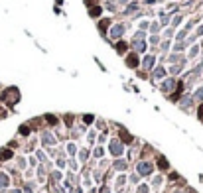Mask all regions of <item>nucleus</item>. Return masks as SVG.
Here are the masks:
<instances>
[{"label": "nucleus", "mask_w": 203, "mask_h": 193, "mask_svg": "<svg viewBox=\"0 0 203 193\" xmlns=\"http://www.w3.org/2000/svg\"><path fill=\"white\" fill-rule=\"evenodd\" d=\"M136 170H138V174H140V175H148L152 170H154V165H152V164H148V162H142V164H138V168H136Z\"/></svg>", "instance_id": "obj_1"}, {"label": "nucleus", "mask_w": 203, "mask_h": 193, "mask_svg": "<svg viewBox=\"0 0 203 193\" xmlns=\"http://www.w3.org/2000/svg\"><path fill=\"white\" fill-rule=\"evenodd\" d=\"M110 152H113L114 156H120V154H122V146H120V142H118V140L110 142Z\"/></svg>", "instance_id": "obj_2"}, {"label": "nucleus", "mask_w": 203, "mask_h": 193, "mask_svg": "<svg viewBox=\"0 0 203 193\" xmlns=\"http://www.w3.org/2000/svg\"><path fill=\"white\" fill-rule=\"evenodd\" d=\"M122 32H124L122 24H118V26H114V28H113V38H118V36H120Z\"/></svg>", "instance_id": "obj_3"}, {"label": "nucleus", "mask_w": 203, "mask_h": 193, "mask_svg": "<svg viewBox=\"0 0 203 193\" xmlns=\"http://www.w3.org/2000/svg\"><path fill=\"white\" fill-rule=\"evenodd\" d=\"M126 65H128V67H136V65H138V57H136V55H130V57L126 59Z\"/></svg>", "instance_id": "obj_4"}, {"label": "nucleus", "mask_w": 203, "mask_h": 193, "mask_svg": "<svg viewBox=\"0 0 203 193\" xmlns=\"http://www.w3.org/2000/svg\"><path fill=\"white\" fill-rule=\"evenodd\" d=\"M8 158H12V152L10 150H2L0 152V160H8Z\"/></svg>", "instance_id": "obj_5"}, {"label": "nucleus", "mask_w": 203, "mask_h": 193, "mask_svg": "<svg viewBox=\"0 0 203 193\" xmlns=\"http://www.w3.org/2000/svg\"><path fill=\"white\" fill-rule=\"evenodd\" d=\"M89 14H91V16H99V14H101V8H99V6H93V8L89 10Z\"/></svg>", "instance_id": "obj_6"}, {"label": "nucleus", "mask_w": 203, "mask_h": 193, "mask_svg": "<svg viewBox=\"0 0 203 193\" xmlns=\"http://www.w3.org/2000/svg\"><path fill=\"white\" fill-rule=\"evenodd\" d=\"M164 89H166V91H172V89H174V81H172V79L166 81V83H164Z\"/></svg>", "instance_id": "obj_7"}, {"label": "nucleus", "mask_w": 203, "mask_h": 193, "mask_svg": "<svg viewBox=\"0 0 203 193\" xmlns=\"http://www.w3.org/2000/svg\"><path fill=\"white\" fill-rule=\"evenodd\" d=\"M158 165H160L162 170H168V162H166L164 158H160V160H158Z\"/></svg>", "instance_id": "obj_8"}, {"label": "nucleus", "mask_w": 203, "mask_h": 193, "mask_svg": "<svg viewBox=\"0 0 203 193\" xmlns=\"http://www.w3.org/2000/svg\"><path fill=\"white\" fill-rule=\"evenodd\" d=\"M8 185V177L6 175H0V187H6Z\"/></svg>", "instance_id": "obj_9"}, {"label": "nucleus", "mask_w": 203, "mask_h": 193, "mask_svg": "<svg viewBox=\"0 0 203 193\" xmlns=\"http://www.w3.org/2000/svg\"><path fill=\"white\" fill-rule=\"evenodd\" d=\"M120 138H124V142H132V136H128L126 132H120Z\"/></svg>", "instance_id": "obj_10"}, {"label": "nucleus", "mask_w": 203, "mask_h": 193, "mask_svg": "<svg viewBox=\"0 0 203 193\" xmlns=\"http://www.w3.org/2000/svg\"><path fill=\"white\" fill-rule=\"evenodd\" d=\"M164 73H166V71L162 69V67H158V69L154 71V75H156V77H164Z\"/></svg>", "instance_id": "obj_11"}, {"label": "nucleus", "mask_w": 203, "mask_h": 193, "mask_svg": "<svg viewBox=\"0 0 203 193\" xmlns=\"http://www.w3.org/2000/svg\"><path fill=\"white\" fill-rule=\"evenodd\" d=\"M114 168H116V170H124V168H126V164H124V162H116V164H114Z\"/></svg>", "instance_id": "obj_12"}, {"label": "nucleus", "mask_w": 203, "mask_h": 193, "mask_svg": "<svg viewBox=\"0 0 203 193\" xmlns=\"http://www.w3.org/2000/svg\"><path fill=\"white\" fill-rule=\"evenodd\" d=\"M152 63H154V57H152V55H150V57H146V61H144V65H146V67H150Z\"/></svg>", "instance_id": "obj_13"}, {"label": "nucleus", "mask_w": 203, "mask_h": 193, "mask_svg": "<svg viewBox=\"0 0 203 193\" xmlns=\"http://www.w3.org/2000/svg\"><path fill=\"white\" fill-rule=\"evenodd\" d=\"M116 49H118L120 53H122L124 49H126V43H116Z\"/></svg>", "instance_id": "obj_14"}, {"label": "nucleus", "mask_w": 203, "mask_h": 193, "mask_svg": "<svg viewBox=\"0 0 203 193\" xmlns=\"http://www.w3.org/2000/svg\"><path fill=\"white\" fill-rule=\"evenodd\" d=\"M43 140H46V144H53V138L49 136V134H46V136H43Z\"/></svg>", "instance_id": "obj_15"}, {"label": "nucleus", "mask_w": 203, "mask_h": 193, "mask_svg": "<svg viewBox=\"0 0 203 193\" xmlns=\"http://www.w3.org/2000/svg\"><path fill=\"white\" fill-rule=\"evenodd\" d=\"M109 20H103V22H101V30H104V28H109Z\"/></svg>", "instance_id": "obj_16"}, {"label": "nucleus", "mask_w": 203, "mask_h": 193, "mask_svg": "<svg viewBox=\"0 0 203 193\" xmlns=\"http://www.w3.org/2000/svg\"><path fill=\"white\" fill-rule=\"evenodd\" d=\"M195 99H203V89L197 91V95H195Z\"/></svg>", "instance_id": "obj_17"}, {"label": "nucleus", "mask_w": 203, "mask_h": 193, "mask_svg": "<svg viewBox=\"0 0 203 193\" xmlns=\"http://www.w3.org/2000/svg\"><path fill=\"white\" fill-rule=\"evenodd\" d=\"M199 118L203 120V103H201V107H199Z\"/></svg>", "instance_id": "obj_18"}]
</instances>
